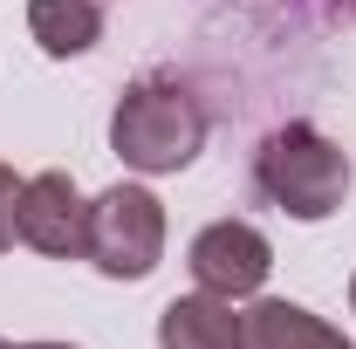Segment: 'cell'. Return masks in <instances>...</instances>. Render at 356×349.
Wrapping results in <instances>:
<instances>
[{"mask_svg":"<svg viewBox=\"0 0 356 349\" xmlns=\"http://www.w3.org/2000/svg\"><path fill=\"white\" fill-rule=\"evenodd\" d=\"M110 151L131 172H185L206 151V103L172 76H137L110 110Z\"/></svg>","mask_w":356,"mask_h":349,"instance_id":"6da1fadb","label":"cell"},{"mask_svg":"<svg viewBox=\"0 0 356 349\" xmlns=\"http://www.w3.org/2000/svg\"><path fill=\"white\" fill-rule=\"evenodd\" d=\"M254 185L288 219H329L350 199V151L315 124H281L254 151Z\"/></svg>","mask_w":356,"mask_h":349,"instance_id":"7a4b0ae2","label":"cell"},{"mask_svg":"<svg viewBox=\"0 0 356 349\" xmlns=\"http://www.w3.org/2000/svg\"><path fill=\"white\" fill-rule=\"evenodd\" d=\"M89 261L110 281H144L165 261V206L144 185H110L89 199Z\"/></svg>","mask_w":356,"mask_h":349,"instance_id":"3957f363","label":"cell"},{"mask_svg":"<svg viewBox=\"0 0 356 349\" xmlns=\"http://www.w3.org/2000/svg\"><path fill=\"white\" fill-rule=\"evenodd\" d=\"M14 240H28L48 261H83L89 254V206L69 172H35L21 178V213H14Z\"/></svg>","mask_w":356,"mask_h":349,"instance_id":"277c9868","label":"cell"},{"mask_svg":"<svg viewBox=\"0 0 356 349\" xmlns=\"http://www.w3.org/2000/svg\"><path fill=\"white\" fill-rule=\"evenodd\" d=\"M192 281L206 288V295H226V302H240V295H261L267 267H274V247H267L261 226H247V219H213L199 240H192Z\"/></svg>","mask_w":356,"mask_h":349,"instance_id":"5b68a950","label":"cell"},{"mask_svg":"<svg viewBox=\"0 0 356 349\" xmlns=\"http://www.w3.org/2000/svg\"><path fill=\"white\" fill-rule=\"evenodd\" d=\"M240 349H356L343 329H329L302 302H254L240 315Z\"/></svg>","mask_w":356,"mask_h":349,"instance_id":"8992f818","label":"cell"},{"mask_svg":"<svg viewBox=\"0 0 356 349\" xmlns=\"http://www.w3.org/2000/svg\"><path fill=\"white\" fill-rule=\"evenodd\" d=\"M158 349H240V315L226 295H178L158 315Z\"/></svg>","mask_w":356,"mask_h":349,"instance_id":"52a82bcc","label":"cell"},{"mask_svg":"<svg viewBox=\"0 0 356 349\" xmlns=\"http://www.w3.org/2000/svg\"><path fill=\"white\" fill-rule=\"evenodd\" d=\"M28 35L42 42V55L69 62V55H89L103 42V7L96 0H28Z\"/></svg>","mask_w":356,"mask_h":349,"instance_id":"ba28073f","label":"cell"},{"mask_svg":"<svg viewBox=\"0 0 356 349\" xmlns=\"http://www.w3.org/2000/svg\"><path fill=\"white\" fill-rule=\"evenodd\" d=\"M14 213H21V178L14 165H0V254L14 247Z\"/></svg>","mask_w":356,"mask_h":349,"instance_id":"9c48e42d","label":"cell"},{"mask_svg":"<svg viewBox=\"0 0 356 349\" xmlns=\"http://www.w3.org/2000/svg\"><path fill=\"white\" fill-rule=\"evenodd\" d=\"M21 349H76V343H21Z\"/></svg>","mask_w":356,"mask_h":349,"instance_id":"30bf717a","label":"cell"},{"mask_svg":"<svg viewBox=\"0 0 356 349\" xmlns=\"http://www.w3.org/2000/svg\"><path fill=\"white\" fill-rule=\"evenodd\" d=\"M350 308H356V281H350Z\"/></svg>","mask_w":356,"mask_h":349,"instance_id":"8fae6325","label":"cell"},{"mask_svg":"<svg viewBox=\"0 0 356 349\" xmlns=\"http://www.w3.org/2000/svg\"><path fill=\"white\" fill-rule=\"evenodd\" d=\"M0 349H14V343H0Z\"/></svg>","mask_w":356,"mask_h":349,"instance_id":"7c38bea8","label":"cell"},{"mask_svg":"<svg viewBox=\"0 0 356 349\" xmlns=\"http://www.w3.org/2000/svg\"><path fill=\"white\" fill-rule=\"evenodd\" d=\"M350 7H356V0H350Z\"/></svg>","mask_w":356,"mask_h":349,"instance_id":"4fadbf2b","label":"cell"}]
</instances>
